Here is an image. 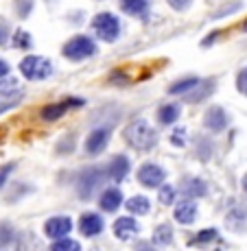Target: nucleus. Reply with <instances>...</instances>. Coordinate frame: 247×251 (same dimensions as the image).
<instances>
[{
	"label": "nucleus",
	"instance_id": "f257e3e1",
	"mask_svg": "<svg viewBox=\"0 0 247 251\" xmlns=\"http://www.w3.org/2000/svg\"><path fill=\"white\" fill-rule=\"evenodd\" d=\"M123 138L127 140L129 147H134L136 151H142V153L151 151L158 142L156 131L151 129V125H149L147 120H134V123L125 129Z\"/></svg>",
	"mask_w": 247,
	"mask_h": 251
},
{
	"label": "nucleus",
	"instance_id": "f03ea898",
	"mask_svg": "<svg viewBox=\"0 0 247 251\" xmlns=\"http://www.w3.org/2000/svg\"><path fill=\"white\" fill-rule=\"evenodd\" d=\"M20 72L28 81H44L55 72V66H53V61L46 59V57L28 55L20 61Z\"/></svg>",
	"mask_w": 247,
	"mask_h": 251
},
{
	"label": "nucleus",
	"instance_id": "7ed1b4c3",
	"mask_svg": "<svg viewBox=\"0 0 247 251\" xmlns=\"http://www.w3.org/2000/svg\"><path fill=\"white\" fill-rule=\"evenodd\" d=\"M66 59L70 61H81V59H88V57L96 55V42L88 35H75L72 40L66 42V46L61 48Z\"/></svg>",
	"mask_w": 247,
	"mask_h": 251
},
{
	"label": "nucleus",
	"instance_id": "20e7f679",
	"mask_svg": "<svg viewBox=\"0 0 247 251\" xmlns=\"http://www.w3.org/2000/svg\"><path fill=\"white\" fill-rule=\"evenodd\" d=\"M105 179H108V173H105L103 168H99V166L85 168V171L79 173V177H77V192H79L81 199H90Z\"/></svg>",
	"mask_w": 247,
	"mask_h": 251
},
{
	"label": "nucleus",
	"instance_id": "39448f33",
	"mask_svg": "<svg viewBox=\"0 0 247 251\" xmlns=\"http://www.w3.org/2000/svg\"><path fill=\"white\" fill-rule=\"evenodd\" d=\"M92 28H94L96 37L103 42H116L120 35V20L114 16V13H99V16L92 20Z\"/></svg>",
	"mask_w": 247,
	"mask_h": 251
},
{
	"label": "nucleus",
	"instance_id": "423d86ee",
	"mask_svg": "<svg viewBox=\"0 0 247 251\" xmlns=\"http://www.w3.org/2000/svg\"><path fill=\"white\" fill-rule=\"evenodd\" d=\"M166 179V171H164L160 164H153V162H147L140 166L138 171V181L147 188H160Z\"/></svg>",
	"mask_w": 247,
	"mask_h": 251
},
{
	"label": "nucleus",
	"instance_id": "0eeeda50",
	"mask_svg": "<svg viewBox=\"0 0 247 251\" xmlns=\"http://www.w3.org/2000/svg\"><path fill=\"white\" fill-rule=\"evenodd\" d=\"M227 125H230V116H227V112L223 107H219V105H212L206 112V116H203V127L212 133H221Z\"/></svg>",
	"mask_w": 247,
	"mask_h": 251
},
{
	"label": "nucleus",
	"instance_id": "6e6552de",
	"mask_svg": "<svg viewBox=\"0 0 247 251\" xmlns=\"http://www.w3.org/2000/svg\"><path fill=\"white\" fill-rule=\"evenodd\" d=\"M70 231H72V219L70 216H51L44 225V234L53 240L66 238Z\"/></svg>",
	"mask_w": 247,
	"mask_h": 251
},
{
	"label": "nucleus",
	"instance_id": "1a4fd4ad",
	"mask_svg": "<svg viewBox=\"0 0 247 251\" xmlns=\"http://www.w3.org/2000/svg\"><path fill=\"white\" fill-rule=\"evenodd\" d=\"M110 136H112V131H110L108 127L94 129V131L85 138V153H88V155H99V153H103L105 147L110 144Z\"/></svg>",
	"mask_w": 247,
	"mask_h": 251
},
{
	"label": "nucleus",
	"instance_id": "9d476101",
	"mask_svg": "<svg viewBox=\"0 0 247 251\" xmlns=\"http://www.w3.org/2000/svg\"><path fill=\"white\" fill-rule=\"evenodd\" d=\"M79 105H83L81 99H75V100L68 99V100H61V103H51V105H46V107H42L40 116L46 123H53V120H59L70 107H79Z\"/></svg>",
	"mask_w": 247,
	"mask_h": 251
},
{
	"label": "nucleus",
	"instance_id": "9b49d317",
	"mask_svg": "<svg viewBox=\"0 0 247 251\" xmlns=\"http://www.w3.org/2000/svg\"><path fill=\"white\" fill-rule=\"evenodd\" d=\"M103 227H105V223H103V219H101V214H96V212H85V214H81L79 231L85 236V238L99 236L101 231H103Z\"/></svg>",
	"mask_w": 247,
	"mask_h": 251
},
{
	"label": "nucleus",
	"instance_id": "f8f14e48",
	"mask_svg": "<svg viewBox=\"0 0 247 251\" xmlns=\"http://www.w3.org/2000/svg\"><path fill=\"white\" fill-rule=\"evenodd\" d=\"M138 221L134 219V216H120V219H116L114 223V236L118 240H132L134 236H138Z\"/></svg>",
	"mask_w": 247,
	"mask_h": 251
},
{
	"label": "nucleus",
	"instance_id": "ddd939ff",
	"mask_svg": "<svg viewBox=\"0 0 247 251\" xmlns=\"http://www.w3.org/2000/svg\"><path fill=\"white\" fill-rule=\"evenodd\" d=\"M180 192L186 197L188 201L201 199V197L208 195V186H206V181L203 179H199V177H186V179L182 181V186H180Z\"/></svg>",
	"mask_w": 247,
	"mask_h": 251
},
{
	"label": "nucleus",
	"instance_id": "4468645a",
	"mask_svg": "<svg viewBox=\"0 0 247 251\" xmlns=\"http://www.w3.org/2000/svg\"><path fill=\"white\" fill-rule=\"evenodd\" d=\"M129 166H132V162H129V157H125V155H116L112 157V162H110V166H108V177L112 181H123L125 177L129 175Z\"/></svg>",
	"mask_w": 247,
	"mask_h": 251
},
{
	"label": "nucleus",
	"instance_id": "2eb2a0df",
	"mask_svg": "<svg viewBox=\"0 0 247 251\" xmlns=\"http://www.w3.org/2000/svg\"><path fill=\"white\" fill-rule=\"evenodd\" d=\"M123 203H125L123 192H120L118 188H108V190H103V195H101V199H99V207L103 212H108V214L116 212Z\"/></svg>",
	"mask_w": 247,
	"mask_h": 251
},
{
	"label": "nucleus",
	"instance_id": "dca6fc26",
	"mask_svg": "<svg viewBox=\"0 0 247 251\" xmlns=\"http://www.w3.org/2000/svg\"><path fill=\"white\" fill-rule=\"evenodd\" d=\"M173 216H175V221L180 225H191L195 223L197 219V203H192V201H182V203H177L175 212H173Z\"/></svg>",
	"mask_w": 247,
	"mask_h": 251
},
{
	"label": "nucleus",
	"instance_id": "f3484780",
	"mask_svg": "<svg viewBox=\"0 0 247 251\" xmlns=\"http://www.w3.org/2000/svg\"><path fill=\"white\" fill-rule=\"evenodd\" d=\"M225 225H227V229L239 231V234L247 231V207H234L225 216Z\"/></svg>",
	"mask_w": 247,
	"mask_h": 251
},
{
	"label": "nucleus",
	"instance_id": "a211bd4d",
	"mask_svg": "<svg viewBox=\"0 0 247 251\" xmlns=\"http://www.w3.org/2000/svg\"><path fill=\"white\" fill-rule=\"evenodd\" d=\"M180 114H182L180 105L177 103H166V105H162V107L158 109V123L160 125H173V123H177Z\"/></svg>",
	"mask_w": 247,
	"mask_h": 251
},
{
	"label": "nucleus",
	"instance_id": "6ab92c4d",
	"mask_svg": "<svg viewBox=\"0 0 247 251\" xmlns=\"http://www.w3.org/2000/svg\"><path fill=\"white\" fill-rule=\"evenodd\" d=\"M125 207L136 216H144V214L151 212V203H149V199L142 197V195H136V197H132V199H127L125 201Z\"/></svg>",
	"mask_w": 247,
	"mask_h": 251
},
{
	"label": "nucleus",
	"instance_id": "aec40b11",
	"mask_svg": "<svg viewBox=\"0 0 247 251\" xmlns=\"http://www.w3.org/2000/svg\"><path fill=\"white\" fill-rule=\"evenodd\" d=\"M217 240H219V231L210 227V229L197 231V234L192 236L191 240H188V245H191V247H208V245L217 243Z\"/></svg>",
	"mask_w": 247,
	"mask_h": 251
},
{
	"label": "nucleus",
	"instance_id": "412c9836",
	"mask_svg": "<svg viewBox=\"0 0 247 251\" xmlns=\"http://www.w3.org/2000/svg\"><path fill=\"white\" fill-rule=\"evenodd\" d=\"M120 9L129 16L144 18L149 11V0H120Z\"/></svg>",
	"mask_w": 247,
	"mask_h": 251
},
{
	"label": "nucleus",
	"instance_id": "4be33fe9",
	"mask_svg": "<svg viewBox=\"0 0 247 251\" xmlns=\"http://www.w3.org/2000/svg\"><path fill=\"white\" fill-rule=\"evenodd\" d=\"M171 243H173V227H171V225H166V223L158 225L156 231H153L151 245H153V247H168Z\"/></svg>",
	"mask_w": 247,
	"mask_h": 251
},
{
	"label": "nucleus",
	"instance_id": "5701e85b",
	"mask_svg": "<svg viewBox=\"0 0 247 251\" xmlns=\"http://www.w3.org/2000/svg\"><path fill=\"white\" fill-rule=\"evenodd\" d=\"M199 83H201V79H197V76H186V79L173 83L171 88H168V94H188V92L195 90Z\"/></svg>",
	"mask_w": 247,
	"mask_h": 251
},
{
	"label": "nucleus",
	"instance_id": "b1692460",
	"mask_svg": "<svg viewBox=\"0 0 247 251\" xmlns=\"http://www.w3.org/2000/svg\"><path fill=\"white\" fill-rule=\"evenodd\" d=\"M175 197H177L175 186H171V183H162V186H160L158 199H160V203H162V205H171V203H175Z\"/></svg>",
	"mask_w": 247,
	"mask_h": 251
},
{
	"label": "nucleus",
	"instance_id": "393cba45",
	"mask_svg": "<svg viewBox=\"0 0 247 251\" xmlns=\"http://www.w3.org/2000/svg\"><path fill=\"white\" fill-rule=\"evenodd\" d=\"M11 42H13V46H16V48H22V50H28V48L33 46V37L28 35L27 31H22V28H18V31L13 33Z\"/></svg>",
	"mask_w": 247,
	"mask_h": 251
},
{
	"label": "nucleus",
	"instance_id": "a878e982",
	"mask_svg": "<svg viewBox=\"0 0 247 251\" xmlns=\"http://www.w3.org/2000/svg\"><path fill=\"white\" fill-rule=\"evenodd\" d=\"M51 251H81V245L72 238H59V240H53Z\"/></svg>",
	"mask_w": 247,
	"mask_h": 251
},
{
	"label": "nucleus",
	"instance_id": "bb28decb",
	"mask_svg": "<svg viewBox=\"0 0 247 251\" xmlns=\"http://www.w3.org/2000/svg\"><path fill=\"white\" fill-rule=\"evenodd\" d=\"M22 100V92H11V94H2L0 96V114L7 112V109L16 107L18 103Z\"/></svg>",
	"mask_w": 247,
	"mask_h": 251
},
{
	"label": "nucleus",
	"instance_id": "cd10ccee",
	"mask_svg": "<svg viewBox=\"0 0 247 251\" xmlns=\"http://www.w3.org/2000/svg\"><path fill=\"white\" fill-rule=\"evenodd\" d=\"M16 2V13L20 18H28L33 11V4H35V0H13Z\"/></svg>",
	"mask_w": 247,
	"mask_h": 251
},
{
	"label": "nucleus",
	"instance_id": "c85d7f7f",
	"mask_svg": "<svg viewBox=\"0 0 247 251\" xmlns=\"http://www.w3.org/2000/svg\"><path fill=\"white\" fill-rule=\"evenodd\" d=\"M16 238V231L9 223H2L0 225V245H9L11 240Z\"/></svg>",
	"mask_w": 247,
	"mask_h": 251
},
{
	"label": "nucleus",
	"instance_id": "c756f323",
	"mask_svg": "<svg viewBox=\"0 0 247 251\" xmlns=\"http://www.w3.org/2000/svg\"><path fill=\"white\" fill-rule=\"evenodd\" d=\"M236 88H239L241 94L247 96V68H243L239 75H236Z\"/></svg>",
	"mask_w": 247,
	"mask_h": 251
},
{
	"label": "nucleus",
	"instance_id": "7c9ffc66",
	"mask_svg": "<svg viewBox=\"0 0 247 251\" xmlns=\"http://www.w3.org/2000/svg\"><path fill=\"white\" fill-rule=\"evenodd\" d=\"M166 2H168V7L175 9V11H186L192 4V0H166Z\"/></svg>",
	"mask_w": 247,
	"mask_h": 251
},
{
	"label": "nucleus",
	"instance_id": "2f4dec72",
	"mask_svg": "<svg viewBox=\"0 0 247 251\" xmlns=\"http://www.w3.org/2000/svg\"><path fill=\"white\" fill-rule=\"evenodd\" d=\"M9 24L4 22V20H0V48L2 46H7V42H9Z\"/></svg>",
	"mask_w": 247,
	"mask_h": 251
},
{
	"label": "nucleus",
	"instance_id": "473e14b6",
	"mask_svg": "<svg viewBox=\"0 0 247 251\" xmlns=\"http://www.w3.org/2000/svg\"><path fill=\"white\" fill-rule=\"evenodd\" d=\"M201 144H203V147L197 151V155H199L201 160H208V157L212 155V144L208 142V140H201Z\"/></svg>",
	"mask_w": 247,
	"mask_h": 251
},
{
	"label": "nucleus",
	"instance_id": "72a5a7b5",
	"mask_svg": "<svg viewBox=\"0 0 247 251\" xmlns=\"http://www.w3.org/2000/svg\"><path fill=\"white\" fill-rule=\"evenodd\" d=\"M13 164H7V166H2V171H0V188L4 186V183H7V177L11 175V171H13Z\"/></svg>",
	"mask_w": 247,
	"mask_h": 251
},
{
	"label": "nucleus",
	"instance_id": "f704fd0d",
	"mask_svg": "<svg viewBox=\"0 0 247 251\" xmlns=\"http://www.w3.org/2000/svg\"><path fill=\"white\" fill-rule=\"evenodd\" d=\"M184 129H175V131H173V136H171V142L173 144H177V147H184Z\"/></svg>",
	"mask_w": 247,
	"mask_h": 251
},
{
	"label": "nucleus",
	"instance_id": "c9c22d12",
	"mask_svg": "<svg viewBox=\"0 0 247 251\" xmlns=\"http://www.w3.org/2000/svg\"><path fill=\"white\" fill-rule=\"evenodd\" d=\"M236 9H241V4H230V7H225L223 11H219V13H215V18H221V16H227V13H234Z\"/></svg>",
	"mask_w": 247,
	"mask_h": 251
},
{
	"label": "nucleus",
	"instance_id": "e433bc0d",
	"mask_svg": "<svg viewBox=\"0 0 247 251\" xmlns=\"http://www.w3.org/2000/svg\"><path fill=\"white\" fill-rule=\"evenodd\" d=\"M7 75H9V64H7V61L0 59V81H2Z\"/></svg>",
	"mask_w": 247,
	"mask_h": 251
},
{
	"label": "nucleus",
	"instance_id": "4c0bfd02",
	"mask_svg": "<svg viewBox=\"0 0 247 251\" xmlns=\"http://www.w3.org/2000/svg\"><path fill=\"white\" fill-rule=\"evenodd\" d=\"M136 251H156V247L149 245V243H138L136 245Z\"/></svg>",
	"mask_w": 247,
	"mask_h": 251
},
{
	"label": "nucleus",
	"instance_id": "58836bf2",
	"mask_svg": "<svg viewBox=\"0 0 247 251\" xmlns=\"http://www.w3.org/2000/svg\"><path fill=\"white\" fill-rule=\"evenodd\" d=\"M217 37H219V33H212V35H208V37H206V40H203V42H201V46H208V44H210V42H215V40H217Z\"/></svg>",
	"mask_w": 247,
	"mask_h": 251
},
{
	"label": "nucleus",
	"instance_id": "ea45409f",
	"mask_svg": "<svg viewBox=\"0 0 247 251\" xmlns=\"http://www.w3.org/2000/svg\"><path fill=\"white\" fill-rule=\"evenodd\" d=\"M241 186H243V192H245V195H247V173H245V175H243V179H241Z\"/></svg>",
	"mask_w": 247,
	"mask_h": 251
}]
</instances>
